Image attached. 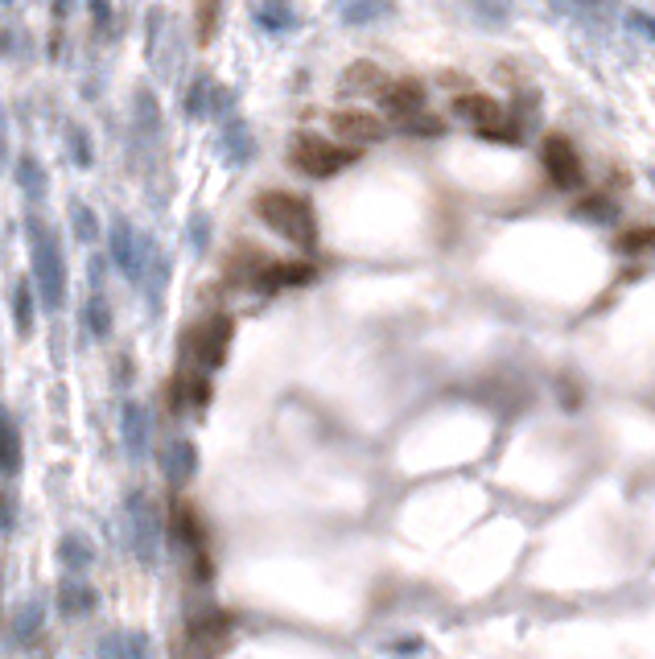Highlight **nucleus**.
<instances>
[{"label":"nucleus","mask_w":655,"mask_h":659,"mask_svg":"<svg viewBox=\"0 0 655 659\" xmlns=\"http://www.w3.org/2000/svg\"><path fill=\"white\" fill-rule=\"evenodd\" d=\"M330 128H334V141L347 145V149H363V145H375L388 136L384 116H375L367 108H338L330 116Z\"/></svg>","instance_id":"39448f33"},{"label":"nucleus","mask_w":655,"mask_h":659,"mask_svg":"<svg viewBox=\"0 0 655 659\" xmlns=\"http://www.w3.org/2000/svg\"><path fill=\"white\" fill-rule=\"evenodd\" d=\"M227 346H231V318L227 314H215V318H206L198 322L190 334H186V355L198 371L206 367H219L227 359Z\"/></svg>","instance_id":"20e7f679"},{"label":"nucleus","mask_w":655,"mask_h":659,"mask_svg":"<svg viewBox=\"0 0 655 659\" xmlns=\"http://www.w3.org/2000/svg\"><path fill=\"white\" fill-rule=\"evenodd\" d=\"M359 161V149H347L330 141V136H318V132H297L293 145H289V165L297 173H305V178H334V173H342L347 165Z\"/></svg>","instance_id":"f03ea898"},{"label":"nucleus","mask_w":655,"mask_h":659,"mask_svg":"<svg viewBox=\"0 0 655 659\" xmlns=\"http://www.w3.org/2000/svg\"><path fill=\"white\" fill-rule=\"evenodd\" d=\"M309 276H314V264H305V260H268V268L256 276V289L281 293L289 285H305Z\"/></svg>","instance_id":"6e6552de"},{"label":"nucleus","mask_w":655,"mask_h":659,"mask_svg":"<svg viewBox=\"0 0 655 659\" xmlns=\"http://www.w3.org/2000/svg\"><path fill=\"white\" fill-rule=\"evenodd\" d=\"M400 128H404L408 136H441V128H445V124H441L437 116H425V112H421V116H408V120H400Z\"/></svg>","instance_id":"9b49d317"},{"label":"nucleus","mask_w":655,"mask_h":659,"mask_svg":"<svg viewBox=\"0 0 655 659\" xmlns=\"http://www.w3.org/2000/svg\"><path fill=\"white\" fill-rule=\"evenodd\" d=\"M540 165H544L548 182H553L557 190H577V186H581V157H577V149H573L569 136H561V132L544 136Z\"/></svg>","instance_id":"423d86ee"},{"label":"nucleus","mask_w":655,"mask_h":659,"mask_svg":"<svg viewBox=\"0 0 655 659\" xmlns=\"http://www.w3.org/2000/svg\"><path fill=\"white\" fill-rule=\"evenodd\" d=\"M614 248L623 256H655V227H627L618 231Z\"/></svg>","instance_id":"9d476101"},{"label":"nucleus","mask_w":655,"mask_h":659,"mask_svg":"<svg viewBox=\"0 0 655 659\" xmlns=\"http://www.w3.org/2000/svg\"><path fill=\"white\" fill-rule=\"evenodd\" d=\"M252 211L264 227H272L281 239H289V244L297 248H314L318 239V215H314V202H309L305 194H293V190H264L256 194Z\"/></svg>","instance_id":"f257e3e1"},{"label":"nucleus","mask_w":655,"mask_h":659,"mask_svg":"<svg viewBox=\"0 0 655 659\" xmlns=\"http://www.w3.org/2000/svg\"><path fill=\"white\" fill-rule=\"evenodd\" d=\"M454 116H462L474 128V136H482V141L520 145V120H511L507 108L495 95H482V91L454 95Z\"/></svg>","instance_id":"7ed1b4c3"},{"label":"nucleus","mask_w":655,"mask_h":659,"mask_svg":"<svg viewBox=\"0 0 655 659\" xmlns=\"http://www.w3.org/2000/svg\"><path fill=\"white\" fill-rule=\"evenodd\" d=\"M342 95H371V99H379V91L388 87V75H384V66L379 62H351L347 71H342Z\"/></svg>","instance_id":"1a4fd4ad"},{"label":"nucleus","mask_w":655,"mask_h":659,"mask_svg":"<svg viewBox=\"0 0 655 659\" xmlns=\"http://www.w3.org/2000/svg\"><path fill=\"white\" fill-rule=\"evenodd\" d=\"M379 103H384V112H392L396 120L421 116L425 112V79H417V75L388 79V87L379 91Z\"/></svg>","instance_id":"0eeeda50"}]
</instances>
